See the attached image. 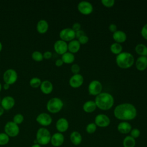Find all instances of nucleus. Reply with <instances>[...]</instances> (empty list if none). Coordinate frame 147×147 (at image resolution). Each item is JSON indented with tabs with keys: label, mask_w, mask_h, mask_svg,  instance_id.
I'll return each instance as SVG.
<instances>
[{
	"label": "nucleus",
	"mask_w": 147,
	"mask_h": 147,
	"mask_svg": "<svg viewBox=\"0 0 147 147\" xmlns=\"http://www.w3.org/2000/svg\"><path fill=\"white\" fill-rule=\"evenodd\" d=\"M137 114L136 107L129 103H123L117 105L114 109L115 117L123 121L134 119Z\"/></svg>",
	"instance_id": "f257e3e1"
},
{
	"label": "nucleus",
	"mask_w": 147,
	"mask_h": 147,
	"mask_svg": "<svg viewBox=\"0 0 147 147\" xmlns=\"http://www.w3.org/2000/svg\"><path fill=\"white\" fill-rule=\"evenodd\" d=\"M94 102L96 107L102 110L106 111L111 109L114 104V99L111 94L102 92L96 96Z\"/></svg>",
	"instance_id": "f03ea898"
},
{
	"label": "nucleus",
	"mask_w": 147,
	"mask_h": 147,
	"mask_svg": "<svg viewBox=\"0 0 147 147\" xmlns=\"http://www.w3.org/2000/svg\"><path fill=\"white\" fill-rule=\"evenodd\" d=\"M117 65L122 69L130 68L134 63V58L133 55L129 52H122L117 55L115 58Z\"/></svg>",
	"instance_id": "7ed1b4c3"
},
{
	"label": "nucleus",
	"mask_w": 147,
	"mask_h": 147,
	"mask_svg": "<svg viewBox=\"0 0 147 147\" xmlns=\"http://www.w3.org/2000/svg\"><path fill=\"white\" fill-rule=\"evenodd\" d=\"M51 136L48 129L44 127H40L36 132V140L39 145H46L50 142Z\"/></svg>",
	"instance_id": "20e7f679"
},
{
	"label": "nucleus",
	"mask_w": 147,
	"mask_h": 147,
	"mask_svg": "<svg viewBox=\"0 0 147 147\" xmlns=\"http://www.w3.org/2000/svg\"><path fill=\"white\" fill-rule=\"evenodd\" d=\"M64 103L63 100L57 97H54L50 99L47 103V110L52 114L60 112L63 109Z\"/></svg>",
	"instance_id": "39448f33"
},
{
	"label": "nucleus",
	"mask_w": 147,
	"mask_h": 147,
	"mask_svg": "<svg viewBox=\"0 0 147 147\" xmlns=\"http://www.w3.org/2000/svg\"><path fill=\"white\" fill-rule=\"evenodd\" d=\"M4 131L9 137H16L19 134L20 127L14 122L9 121L4 126Z\"/></svg>",
	"instance_id": "423d86ee"
},
{
	"label": "nucleus",
	"mask_w": 147,
	"mask_h": 147,
	"mask_svg": "<svg viewBox=\"0 0 147 147\" xmlns=\"http://www.w3.org/2000/svg\"><path fill=\"white\" fill-rule=\"evenodd\" d=\"M18 79L17 72L11 68L7 69L5 71L3 75V80L5 83L11 85L16 82Z\"/></svg>",
	"instance_id": "0eeeda50"
},
{
	"label": "nucleus",
	"mask_w": 147,
	"mask_h": 147,
	"mask_svg": "<svg viewBox=\"0 0 147 147\" xmlns=\"http://www.w3.org/2000/svg\"><path fill=\"white\" fill-rule=\"evenodd\" d=\"M102 84L99 80H94L88 84V92L90 95L97 96L102 92Z\"/></svg>",
	"instance_id": "6e6552de"
},
{
	"label": "nucleus",
	"mask_w": 147,
	"mask_h": 147,
	"mask_svg": "<svg viewBox=\"0 0 147 147\" xmlns=\"http://www.w3.org/2000/svg\"><path fill=\"white\" fill-rule=\"evenodd\" d=\"M59 37L60 40L65 42H69L75 38V32H74L71 28H66L60 30Z\"/></svg>",
	"instance_id": "1a4fd4ad"
},
{
	"label": "nucleus",
	"mask_w": 147,
	"mask_h": 147,
	"mask_svg": "<svg viewBox=\"0 0 147 147\" xmlns=\"http://www.w3.org/2000/svg\"><path fill=\"white\" fill-rule=\"evenodd\" d=\"M78 11L83 15L87 16L93 11L92 5L88 1H81L78 5Z\"/></svg>",
	"instance_id": "9d476101"
},
{
	"label": "nucleus",
	"mask_w": 147,
	"mask_h": 147,
	"mask_svg": "<svg viewBox=\"0 0 147 147\" xmlns=\"http://www.w3.org/2000/svg\"><path fill=\"white\" fill-rule=\"evenodd\" d=\"M94 123L100 127H106L110 124V119L106 114H99L95 117Z\"/></svg>",
	"instance_id": "9b49d317"
},
{
	"label": "nucleus",
	"mask_w": 147,
	"mask_h": 147,
	"mask_svg": "<svg viewBox=\"0 0 147 147\" xmlns=\"http://www.w3.org/2000/svg\"><path fill=\"white\" fill-rule=\"evenodd\" d=\"M37 122L42 126H49L52 122V117L47 113L39 114L36 119Z\"/></svg>",
	"instance_id": "f8f14e48"
},
{
	"label": "nucleus",
	"mask_w": 147,
	"mask_h": 147,
	"mask_svg": "<svg viewBox=\"0 0 147 147\" xmlns=\"http://www.w3.org/2000/svg\"><path fill=\"white\" fill-rule=\"evenodd\" d=\"M54 51L59 55H63L68 51V44L61 40H58L54 43Z\"/></svg>",
	"instance_id": "ddd939ff"
},
{
	"label": "nucleus",
	"mask_w": 147,
	"mask_h": 147,
	"mask_svg": "<svg viewBox=\"0 0 147 147\" xmlns=\"http://www.w3.org/2000/svg\"><path fill=\"white\" fill-rule=\"evenodd\" d=\"M84 82L83 76L79 74L73 75L69 80V86L74 88L80 87Z\"/></svg>",
	"instance_id": "4468645a"
},
{
	"label": "nucleus",
	"mask_w": 147,
	"mask_h": 147,
	"mask_svg": "<svg viewBox=\"0 0 147 147\" xmlns=\"http://www.w3.org/2000/svg\"><path fill=\"white\" fill-rule=\"evenodd\" d=\"M64 141V136L63 133L57 132L51 136V141L52 145L54 147H59L63 145Z\"/></svg>",
	"instance_id": "2eb2a0df"
},
{
	"label": "nucleus",
	"mask_w": 147,
	"mask_h": 147,
	"mask_svg": "<svg viewBox=\"0 0 147 147\" xmlns=\"http://www.w3.org/2000/svg\"><path fill=\"white\" fill-rule=\"evenodd\" d=\"M69 127V122L65 118H60L56 123V128L58 132L63 133L65 132Z\"/></svg>",
	"instance_id": "dca6fc26"
},
{
	"label": "nucleus",
	"mask_w": 147,
	"mask_h": 147,
	"mask_svg": "<svg viewBox=\"0 0 147 147\" xmlns=\"http://www.w3.org/2000/svg\"><path fill=\"white\" fill-rule=\"evenodd\" d=\"M1 105L5 110H10L15 105V99L11 96H6L1 100Z\"/></svg>",
	"instance_id": "f3484780"
},
{
	"label": "nucleus",
	"mask_w": 147,
	"mask_h": 147,
	"mask_svg": "<svg viewBox=\"0 0 147 147\" xmlns=\"http://www.w3.org/2000/svg\"><path fill=\"white\" fill-rule=\"evenodd\" d=\"M40 90L41 92L46 95L51 94L53 89V86L52 83L49 80H44L41 82L40 86Z\"/></svg>",
	"instance_id": "a211bd4d"
},
{
	"label": "nucleus",
	"mask_w": 147,
	"mask_h": 147,
	"mask_svg": "<svg viewBox=\"0 0 147 147\" xmlns=\"http://www.w3.org/2000/svg\"><path fill=\"white\" fill-rule=\"evenodd\" d=\"M132 129L131 125L127 121H122L119 123L117 126L118 131L121 134H127L130 132Z\"/></svg>",
	"instance_id": "6ab92c4d"
},
{
	"label": "nucleus",
	"mask_w": 147,
	"mask_h": 147,
	"mask_svg": "<svg viewBox=\"0 0 147 147\" xmlns=\"http://www.w3.org/2000/svg\"><path fill=\"white\" fill-rule=\"evenodd\" d=\"M136 67L140 71L145 70L147 68V57L139 56L136 61Z\"/></svg>",
	"instance_id": "aec40b11"
},
{
	"label": "nucleus",
	"mask_w": 147,
	"mask_h": 147,
	"mask_svg": "<svg viewBox=\"0 0 147 147\" xmlns=\"http://www.w3.org/2000/svg\"><path fill=\"white\" fill-rule=\"evenodd\" d=\"M113 38L115 42L121 44L126 41L127 35L123 31L117 30L115 32L113 33Z\"/></svg>",
	"instance_id": "412c9836"
},
{
	"label": "nucleus",
	"mask_w": 147,
	"mask_h": 147,
	"mask_svg": "<svg viewBox=\"0 0 147 147\" xmlns=\"http://www.w3.org/2000/svg\"><path fill=\"white\" fill-rule=\"evenodd\" d=\"M69 139L72 144L74 145H79L82 141V136L78 131H73L69 136Z\"/></svg>",
	"instance_id": "4be33fe9"
},
{
	"label": "nucleus",
	"mask_w": 147,
	"mask_h": 147,
	"mask_svg": "<svg viewBox=\"0 0 147 147\" xmlns=\"http://www.w3.org/2000/svg\"><path fill=\"white\" fill-rule=\"evenodd\" d=\"M49 28V24L48 22L45 20H41L38 21L36 25L37 31L40 34L45 33Z\"/></svg>",
	"instance_id": "5701e85b"
},
{
	"label": "nucleus",
	"mask_w": 147,
	"mask_h": 147,
	"mask_svg": "<svg viewBox=\"0 0 147 147\" xmlns=\"http://www.w3.org/2000/svg\"><path fill=\"white\" fill-rule=\"evenodd\" d=\"M80 49V44L78 40H73L69 42L68 44V51L72 53H77Z\"/></svg>",
	"instance_id": "b1692460"
},
{
	"label": "nucleus",
	"mask_w": 147,
	"mask_h": 147,
	"mask_svg": "<svg viewBox=\"0 0 147 147\" xmlns=\"http://www.w3.org/2000/svg\"><path fill=\"white\" fill-rule=\"evenodd\" d=\"M96 106L94 100H87L83 105V110L87 113H92L96 110Z\"/></svg>",
	"instance_id": "393cba45"
},
{
	"label": "nucleus",
	"mask_w": 147,
	"mask_h": 147,
	"mask_svg": "<svg viewBox=\"0 0 147 147\" xmlns=\"http://www.w3.org/2000/svg\"><path fill=\"white\" fill-rule=\"evenodd\" d=\"M61 59L62 60L64 63L71 64L75 61V57L73 53L69 52H67L61 55Z\"/></svg>",
	"instance_id": "a878e982"
},
{
	"label": "nucleus",
	"mask_w": 147,
	"mask_h": 147,
	"mask_svg": "<svg viewBox=\"0 0 147 147\" xmlns=\"http://www.w3.org/2000/svg\"><path fill=\"white\" fill-rule=\"evenodd\" d=\"M135 51L140 56H146L147 46L144 44H138L135 47Z\"/></svg>",
	"instance_id": "bb28decb"
},
{
	"label": "nucleus",
	"mask_w": 147,
	"mask_h": 147,
	"mask_svg": "<svg viewBox=\"0 0 147 147\" xmlns=\"http://www.w3.org/2000/svg\"><path fill=\"white\" fill-rule=\"evenodd\" d=\"M122 144L123 147H135L136 142L134 138L130 136H127L124 138Z\"/></svg>",
	"instance_id": "cd10ccee"
},
{
	"label": "nucleus",
	"mask_w": 147,
	"mask_h": 147,
	"mask_svg": "<svg viewBox=\"0 0 147 147\" xmlns=\"http://www.w3.org/2000/svg\"><path fill=\"white\" fill-rule=\"evenodd\" d=\"M122 49L123 48L121 44L115 42L113 43L110 47V50L111 52L116 55H118L119 53H121L122 52Z\"/></svg>",
	"instance_id": "c85d7f7f"
},
{
	"label": "nucleus",
	"mask_w": 147,
	"mask_h": 147,
	"mask_svg": "<svg viewBox=\"0 0 147 147\" xmlns=\"http://www.w3.org/2000/svg\"><path fill=\"white\" fill-rule=\"evenodd\" d=\"M41 82H42L40 78L37 77H33L30 80L29 84L31 87L36 88L40 87Z\"/></svg>",
	"instance_id": "c756f323"
},
{
	"label": "nucleus",
	"mask_w": 147,
	"mask_h": 147,
	"mask_svg": "<svg viewBox=\"0 0 147 147\" xmlns=\"http://www.w3.org/2000/svg\"><path fill=\"white\" fill-rule=\"evenodd\" d=\"M32 58L33 60L37 62H40L42 61L44 57H43V54L38 51H35L32 52Z\"/></svg>",
	"instance_id": "7c9ffc66"
},
{
	"label": "nucleus",
	"mask_w": 147,
	"mask_h": 147,
	"mask_svg": "<svg viewBox=\"0 0 147 147\" xmlns=\"http://www.w3.org/2000/svg\"><path fill=\"white\" fill-rule=\"evenodd\" d=\"M10 141V137L4 132L0 133V146L7 145Z\"/></svg>",
	"instance_id": "2f4dec72"
},
{
	"label": "nucleus",
	"mask_w": 147,
	"mask_h": 147,
	"mask_svg": "<svg viewBox=\"0 0 147 147\" xmlns=\"http://www.w3.org/2000/svg\"><path fill=\"white\" fill-rule=\"evenodd\" d=\"M97 129V126L94 122L88 123L86 127V131L88 134H93L95 132Z\"/></svg>",
	"instance_id": "473e14b6"
},
{
	"label": "nucleus",
	"mask_w": 147,
	"mask_h": 147,
	"mask_svg": "<svg viewBox=\"0 0 147 147\" xmlns=\"http://www.w3.org/2000/svg\"><path fill=\"white\" fill-rule=\"evenodd\" d=\"M24 120V118L22 114H16L13 118V122H14L17 125L21 124Z\"/></svg>",
	"instance_id": "72a5a7b5"
},
{
	"label": "nucleus",
	"mask_w": 147,
	"mask_h": 147,
	"mask_svg": "<svg viewBox=\"0 0 147 147\" xmlns=\"http://www.w3.org/2000/svg\"><path fill=\"white\" fill-rule=\"evenodd\" d=\"M102 4L106 7H111L115 4L114 0H102Z\"/></svg>",
	"instance_id": "f704fd0d"
},
{
	"label": "nucleus",
	"mask_w": 147,
	"mask_h": 147,
	"mask_svg": "<svg viewBox=\"0 0 147 147\" xmlns=\"http://www.w3.org/2000/svg\"><path fill=\"white\" fill-rule=\"evenodd\" d=\"M130 134V136L135 139L140 137L141 133H140V130L138 129L134 128L131 130Z\"/></svg>",
	"instance_id": "c9c22d12"
},
{
	"label": "nucleus",
	"mask_w": 147,
	"mask_h": 147,
	"mask_svg": "<svg viewBox=\"0 0 147 147\" xmlns=\"http://www.w3.org/2000/svg\"><path fill=\"white\" fill-rule=\"evenodd\" d=\"M71 71L74 75L78 74L80 71V67L78 64H73L71 67Z\"/></svg>",
	"instance_id": "e433bc0d"
},
{
	"label": "nucleus",
	"mask_w": 147,
	"mask_h": 147,
	"mask_svg": "<svg viewBox=\"0 0 147 147\" xmlns=\"http://www.w3.org/2000/svg\"><path fill=\"white\" fill-rule=\"evenodd\" d=\"M78 40L79 42V43L80 44V45L81 44H86L88 42L89 38L87 35L84 34V35L82 36V37H80V38H79L78 39Z\"/></svg>",
	"instance_id": "4c0bfd02"
},
{
	"label": "nucleus",
	"mask_w": 147,
	"mask_h": 147,
	"mask_svg": "<svg viewBox=\"0 0 147 147\" xmlns=\"http://www.w3.org/2000/svg\"><path fill=\"white\" fill-rule=\"evenodd\" d=\"M141 34L144 39L147 40V24H145L141 28Z\"/></svg>",
	"instance_id": "58836bf2"
},
{
	"label": "nucleus",
	"mask_w": 147,
	"mask_h": 147,
	"mask_svg": "<svg viewBox=\"0 0 147 147\" xmlns=\"http://www.w3.org/2000/svg\"><path fill=\"white\" fill-rule=\"evenodd\" d=\"M71 28L74 32H76L81 29V25L79 22H75L72 25Z\"/></svg>",
	"instance_id": "ea45409f"
},
{
	"label": "nucleus",
	"mask_w": 147,
	"mask_h": 147,
	"mask_svg": "<svg viewBox=\"0 0 147 147\" xmlns=\"http://www.w3.org/2000/svg\"><path fill=\"white\" fill-rule=\"evenodd\" d=\"M109 29L111 32L114 33L117 30V26L114 24H111L109 26Z\"/></svg>",
	"instance_id": "a19ab883"
},
{
	"label": "nucleus",
	"mask_w": 147,
	"mask_h": 147,
	"mask_svg": "<svg viewBox=\"0 0 147 147\" xmlns=\"http://www.w3.org/2000/svg\"><path fill=\"white\" fill-rule=\"evenodd\" d=\"M52 53L50 51H45L44 53H43V57L44 59H49L52 57Z\"/></svg>",
	"instance_id": "79ce46f5"
},
{
	"label": "nucleus",
	"mask_w": 147,
	"mask_h": 147,
	"mask_svg": "<svg viewBox=\"0 0 147 147\" xmlns=\"http://www.w3.org/2000/svg\"><path fill=\"white\" fill-rule=\"evenodd\" d=\"M84 34H85L83 30L80 29V30L75 32V37H76L78 39L79 38H80V37H82V36H83Z\"/></svg>",
	"instance_id": "37998d69"
},
{
	"label": "nucleus",
	"mask_w": 147,
	"mask_h": 147,
	"mask_svg": "<svg viewBox=\"0 0 147 147\" xmlns=\"http://www.w3.org/2000/svg\"><path fill=\"white\" fill-rule=\"evenodd\" d=\"M63 64H64V63L61 59H58L55 61V65L57 67H61L63 65Z\"/></svg>",
	"instance_id": "c03bdc74"
},
{
	"label": "nucleus",
	"mask_w": 147,
	"mask_h": 147,
	"mask_svg": "<svg viewBox=\"0 0 147 147\" xmlns=\"http://www.w3.org/2000/svg\"><path fill=\"white\" fill-rule=\"evenodd\" d=\"M10 87V85L8 84H6V83H5L3 86V88L5 90H7Z\"/></svg>",
	"instance_id": "a18cd8bd"
},
{
	"label": "nucleus",
	"mask_w": 147,
	"mask_h": 147,
	"mask_svg": "<svg viewBox=\"0 0 147 147\" xmlns=\"http://www.w3.org/2000/svg\"><path fill=\"white\" fill-rule=\"evenodd\" d=\"M4 111H5V110L2 108V107L1 106H0V117L3 115V114L4 113Z\"/></svg>",
	"instance_id": "49530a36"
},
{
	"label": "nucleus",
	"mask_w": 147,
	"mask_h": 147,
	"mask_svg": "<svg viewBox=\"0 0 147 147\" xmlns=\"http://www.w3.org/2000/svg\"><path fill=\"white\" fill-rule=\"evenodd\" d=\"M30 147H41L40 145H39L38 144H34L33 145H32Z\"/></svg>",
	"instance_id": "de8ad7c7"
},
{
	"label": "nucleus",
	"mask_w": 147,
	"mask_h": 147,
	"mask_svg": "<svg viewBox=\"0 0 147 147\" xmlns=\"http://www.w3.org/2000/svg\"><path fill=\"white\" fill-rule=\"evenodd\" d=\"M2 44L1 42L0 41V52L2 51Z\"/></svg>",
	"instance_id": "09e8293b"
},
{
	"label": "nucleus",
	"mask_w": 147,
	"mask_h": 147,
	"mask_svg": "<svg viewBox=\"0 0 147 147\" xmlns=\"http://www.w3.org/2000/svg\"><path fill=\"white\" fill-rule=\"evenodd\" d=\"M2 85H1V84L0 83V92H1V90H2Z\"/></svg>",
	"instance_id": "8fccbe9b"
},
{
	"label": "nucleus",
	"mask_w": 147,
	"mask_h": 147,
	"mask_svg": "<svg viewBox=\"0 0 147 147\" xmlns=\"http://www.w3.org/2000/svg\"><path fill=\"white\" fill-rule=\"evenodd\" d=\"M1 98H0V103H1Z\"/></svg>",
	"instance_id": "3c124183"
},
{
	"label": "nucleus",
	"mask_w": 147,
	"mask_h": 147,
	"mask_svg": "<svg viewBox=\"0 0 147 147\" xmlns=\"http://www.w3.org/2000/svg\"><path fill=\"white\" fill-rule=\"evenodd\" d=\"M146 57H147V56H146Z\"/></svg>",
	"instance_id": "603ef678"
}]
</instances>
